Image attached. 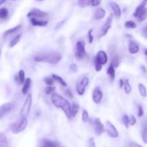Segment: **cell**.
<instances>
[{
    "mask_svg": "<svg viewBox=\"0 0 147 147\" xmlns=\"http://www.w3.org/2000/svg\"><path fill=\"white\" fill-rule=\"evenodd\" d=\"M51 101L56 108L62 109L68 119H71V106L68 100L57 93H53L51 96Z\"/></svg>",
    "mask_w": 147,
    "mask_h": 147,
    "instance_id": "1",
    "label": "cell"
},
{
    "mask_svg": "<svg viewBox=\"0 0 147 147\" xmlns=\"http://www.w3.org/2000/svg\"><path fill=\"white\" fill-rule=\"evenodd\" d=\"M62 58L61 55L57 52H52V53L40 54L36 55L34 57V60L38 63H45L50 64H57L60 61Z\"/></svg>",
    "mask_w": 147,
    "mask_h": 147,
    "instance_id": "2",
    "label": "cell"
},
{
    "mask_svg": "<svg viewBox=\"0 0 147 147\" xmlns=\"http://www.w3.org/2000/svg\"><path fill=\"white\" fill-rule=\"evenodd\" d=\"M27 123H28V121H27V117L22 116L18 121L14 123L11 126V132L14 134H17L23 131L27 128Z\"/></svg>",
    "mask_w": 147,
    "mask_h": 147,
    "instance_id": "3",
    "label": "cell"
},
{
    "mask_svg": "<svg viewBox=\"0 0 147 147\" xmlns=\"http://www.w3.org/2000/svg\"><path fill=\"white\" fill-rule=\"evenodd\" d=\"M87 54L86 52V45L83 41H78L76 42L75 49V56L78 60H83L86 57Z\"/></svg>",
    "mask_w": 147,
    "mask_h": 147,
    "instance_id": "4",
    "label": "cell"
},
{
    "mask_svg": "<svg viewBox=\"0 0 147 147\" xmlns=\"http://www.w3.org/2000/svg\"><path fill=\"white\" fill-rule=\"evenodd\" d=\"M32 102V94L30 93V94L27 95V98L24 100V104H23L21 111H20V116L21 117H22V116L27 117L28 116L29 113H30V109H31Z\"/></svg>",
    "mask_w": 147,
    "mask_h": 147,
    "instance_id": "5",
    "label": "cell"
},
{
    "mask_svg": "<svg viewBox=\"0 0 147 147\" xmlns=\"http://www.w3.org/2000/svg\"><path fill=\"white\" fill-rule=\"evenodd\" d=\"M48 16V13L46 11H43L40 10V9L37 8H33L30 10V12L27 13V17H34L37 19H42L45 17Z\"/></svg>",
    "mask_w": 147,
    "mask_h": 147,
    "instance_id": "6",
    "label": "cell"
},
{
    "mask_svg": "<svg viewBox=\"0 0 147 147\" xmlns=\"http://www.w3.org/2000/svg\"><path fill=\"white\" fill-rule=\"evenodd\" d=\"M112 21H113V14H110L109 17L107 18L106 20V22L104 23L103 26L101 27V30H100V35H99V38L100 37H103L104 36H106L109 30H110L111 27V24H112Z\"/></svg>",
    "mask_w": 147,
    "mask_h": 147,
    "instance_id": "7",
    "label": "cell"
},
{
    "mask_svg": "<svg viewBox=\"0 0 147 147\" xmlns=\"http://www.w3.org/2000/svg\"><path fill=\"white\" fill-rule=\"evenodd\" d=\"M88 78L83 77V79L78 83L76 88H77L78 94L79 96H83V95H84L85 91H86V88L87 87V86L88 85Z\"/></svg>",
    "mask_w": 147,
    "mask_h": 147,
    "instance_id": "8",
    "label": "cell"
},
{
    "mask_svg": "<svg viewBox=\"0 0 147 147\" xmlns=\"http://www.w3.org/2000/svg\"><path fill=\"white\" fill-rule=\"evenodd\" d=\"M106 131L108 135L111 138H118L119 137V132L117 129L115 127L114 125L110 121L106 122Z\"/></svg>",
    "mask_w": 147,
    "mask_h": 147,
    "instance_id": "9",
    "label": "cell"
},
{
    "mask_svg": "<svg viewBox=\"0 0 147 147\" xmlns=\"http://www.w3.org/2000/svg\"><path fill=\"white\" fill-rule=\"evenodd\" d=\"M93 127H94L95 133L97 136H100L104 132V126L100 119H96L93 121Z\"/></svg>",
    "mask_w": 147,
    "mask_h": 147,
    "instance_id": "10",
    "label": "cell"
},
{
    "mask_svg": "<svg viewBox=\"0 0 147 147\" xmlns=\"http://www.w3.org/2000/svg\"><path fill=\"white\" fill-rule=\"evenodd\" d=\"M92 98L96 104H99L103 99V92L99 87H96L92 93Z\"/></svg>",
    "mask_w": 147,
    "mask_h": 147,
    "instance_id": "11",
    "label": "cell"
},
{
    "mask_svg": "<svg viewBox=\"0 0 147 147\" xmlns=\"http://www.w3.org/2000/svg\"><path fill=\"white\" fill-rule=\"evenodd\" d=\"M14 109V104L12 103H7L0 106V119L5 115L9 113Z\"/></svg>",
    "mask_w": 147,
    "mask_h": 147,
    "instance_id": "12",
    "label": "cell"
},
{
    "mask_svg": "<svg viewBox=\"0 0 147 147\" xmlns=\"http://www.w3.org/2000/svg\"><path fill=\"white\" fill-rule=\"evenodd\" d=\"M96 57L97 60L101 63L102 65H106L108 62V55L106 53V52L103 51V50H99L97 53Z\"/></svg>",
    "mask_w": 147,
    "mask_h": 147,
    "instance_id": "13",
    "label": "cell"
},
{
    "mask_svg": "<svg viewBox=\"0 0 147 147\" xmlns=\"http://www.w3.org/2000/svg\"><path fill=\"white\" fill-rule=\"evenodd\" d=\"M110 7L111 8L112 11H113V13L115 15V17H121V8L119 6V4H116L114 1H111Z\"/></svg>",
    "mask_w": 147,
    "mask_h": 147,
    "instance_id": "14",
    "label": "cell"
},
{
    "mask_svg": "<svg viewBox=\"0 0 147 147\" xmlns=\"http://www.w3.org/2000/svg\"><path fill=\"white\" fill-rule=\"evenodd\" d=\"M129 51L131 54H136L139 51V46L136 42L133 40H129Z\"/></svg>",
    "mask_w": 147,
    "mask_h": 147,
    "instance_id": "15",
    "label": "cell"
},
{
    "mask_svg": "<svg viewBox=\"0 0 147 147\" xmlns=\"http://www.w3.org/2000/svg\"><path fill=\"white\" fill-rule=\"evenodd\" d=\"M30 22L32 25L37 26V27H45L48 24V21L46 20H40L34 17H31L30 18Z\"/></svg>",
    "mask_w": 147,
    "mask_h": 147,
    "instance_id": "16",
    "label": "cell"
},
{
    "mask_svg": "<svg viewBox=\"0 0 147 147\" xmlns=\"http://www.w3.org/2000/svg\"><path fill=\"white\" fill-rule=\"evenodd\" d=\"M142 138L144 143L147 144V118L144 120L142 125Z\"/></svg>",
    "mask_w": 147,
    "mask_h": 147,
    "instance_id": "17",
    "label": "cell"
},
{
    "mask_svg": "<svg viewBox=\"0 0 147 147\" xmlns=\"http://www.w3.org/2000/svg\"><path fill=\"white\" fill-rule=\"evenodd\" d=\"M106 11L103 8H98L93 14V18L96 20H100L106 16Z\"/></svg>",
    "mask_w": 147,
    "mask_h": 147,
    "instance_id": "18",
    "label": "cell"
},
{
    "mask_svg": "<svg viewBox=\"0 0 147 147\" xmlns=\"http://www.w3.org/2000/svg\"><path fill=\"white\" fill-rule=\"evenodd\" d=\"M32 83V80L31 78H26L25 81L23 83V87L22 88V93L23 95H27L28 93L29 90H30V88L31 86Z\"/></svg>",
    "mask_w": 147,
    "mask_h": 147,
    "instance_id": "19",
    "label": "cell"
},
{
    "mask_svg": "<svg viewBox=\"0 0 147 147\" xmlns=\"http://www.w3.org/2000/svg\"><path fill=\"white\" fill-rule=\"evenodd\" d=\"M22 28V24H19V25L16 26V27H12V28H11V29H9V30H6V31L4 32V37H7V36L10 35V34L17 32H19L20 30H21Z\"/></svg>",
    "mask_w": 147,
    "mask_h": 147,
    "instance_id": "20",
    "label": "cell"
},
{
    "mask_svg": "<svg viewBox=\"0 0 147 147\" xmlns=\"http://www.w3.org/2000/svg\"><path fill=\"white\" fill-rule=\"evenodd\" d=\"M136 18L137 19L139 22H142L146 20L147 19V8L145 7L141 12L139 13V14L136 17Z\"/></svg>",
    "mask_w": 147,
    "mask_h": 147,
    "instance_id": "21",
    "label": "cell"
},
{
    "mask_svg": "<svg viewBox=\"0 0 147 147\" xmlns=\"http://www.w3.org/2000/svg\"><path fill=\"white\" fill-rule=\"evenodd\" d=\"M147 4V0H143V1L141 2V4H139V6H138L137 7H136V10H135V11L134 12L133 15L135 17H136V16L139 14V12H141V11H142V10L144 9L146 7V5Z\"/></svg>",
    "mask_w": 147,
    "mask_h": 147,
    "instance_id": "22",
    "label": "cell"
},
{
    "mask_svg": "<svg viewBox=\"0 0 147 147\" xmlns=\"http://www.w3.org/2000/svg\"><path fill=\"white\" fill-rule=\"evenodd\" d=\"M107 74L110 76L111 80H114L115 78H116V71H115V67L113 66V64L111 63L109 65V68L107 69Z\"/></svg>",
    "mask_w": 147,
    "mask_h": 147,
    "instance_id": "23",
    "label": "cell"
},
{
    "mask_svg": "<svg viewBox=\"0 0 147 147\" xmlns=\"http://www.w3.org/2000/svg\"><path fill=\"white\" fill-rule=\"evenodd\" d=\"M15 80L18 81L20 83H24L25 81V73L23 70H20L19 71L18 75L15 76Z\"/></svg>",
    "mask_w": 147,
    "mask_h": 147,
    "instance_id": "24",
    "label": "cell"
},
{
    "mask_svg": "<svg viewBox=\"0 0 147 147\" xmlns=\"http://www.w3.org/2000/svg\"><path fill=\"white\" fill-rule=\"evenodd\" d=\"M0 147H9L8 141L4 133H0Z\"/></svg>",
    "mask_w": 147,
    "mask_h": 147,
    "instance_id": "25",
    "label": "cell"
},
{
    "mask_svg": "<svg viewBox=\"0 0 147 147\" xmlns=\"http://www.w3.org/2000/svg\"><path fill=\"white\" fill-rule=\"evenodd\" d=\"M79 110H80V106L78 103H73L71 105V113L72 117H76V115L78 113Z\"/></svg>",
    "mask_w": 147,
    "mask_h": 147,
    "instance_id": "26",
    "label": "cell"
},
{
    "mask_svg": "<svg viewBox=\"0 0 147 147\" xmlns=\"http://www.w3.org/2000/svg\"><path fill=\"white\" fill-rule=\"evenodd\" d=\"M42 147H57V144L55 142H53L48 139H43L42 141Z\"/></svg>",
    "mask_w": 147,
    "mask_h": 147,
    "instance_id": "27",
    "label": "cell"
},
{
    "mask_svg": "<svg viewBox=\"0 0 147 147\" xmlns=\"http://www.w3.org/2000/svg\"><path fill=\"white\" fill-rule=\"evenodd\" d=\"M124 91L126 93V94H130L132 91V87L130 84V82H129V79L125 80V83H124Z\"/></svg>",
    "mask_w": 147,
    "mask_h": 147,
    "instance_id": "28",
    "label": "cell"
},
{
    "mask_svg": "<svg viewBox=\"0 0 147 147\" xmlns=\"http://www.w3.org/2000/svg\"><path fill=\"white\" fill-rule=\"evenodd\" d=\"M52 77L54 78V80H55L56 81L58 82V83H60V85H62L63 86H64V87H66V86H67V83H66V82L65 81V80L63 79V78H61L60 76H57V75L56 74H53L52 75Z\"/></svg>",
    "mask_w": 147,
    "mask_h": 147,
    "instance_id": "29",
    "label": "cell"
},
{
    "mask_svg": "<svg viewBox=\"0 0 147 147\" xmlns=\"http://www.w3.org/2000/svg\"><path fill=\"white\" fill-rule=\"evenodd\" d=\"M9 15V11L5 7H2L0 9V19L1 20H4L7 18Z\"/></svg>",
    "mask_w": 147,
    "mask_h": 147,
    "instance_id": "30",
    "label": "cell"
},
{
    "mask_svg": "<svg viewBox=\"0 0 147 147\" xmlns=\"http://www.w3.org/2000/svg\"><path fill=\"white\" fill-rule=\"evenodd\" d=\"M139 93H140L141 96H143V97H146L147 95V91H146V87L144 86V85L142 84V83H139Z\"/></svg>",
    "mask_w": 147,
    "mask_h": 147,
    "instance_id": "31",
    "label": "cell"
},
{
    "mask_svg": "<svg viewBox=\"0 0 147 147\" xmlns=\"http://www.w3.org/2000/svg\"><path fill=\"white\" fill-rule=\"evenodd\" d=\"M20 39H21V34H17L14 39L11 40L9 43V47H14L20 42Z\"/></svg>",
    "mask_w": 147,
    "mask_h": 147,
    "instance_id": "32",
    "label": "cell"
},
{
    "mask_svg": "<svg viewBox=\"0 0 147 147\" xmlns=\"http://www.w3.org/2000/svg\"><path fill=\"white\" fill-rule=\"evenodd\" d=\"M91 4V0H78V5L81 8L87 7Z\"/></svg>",
    "mask_w": 147,
    "mask_h": 147,
    "instance_id": "33",
    "label": "cell"
},
{
    "mask_svg": "<svg viewBox=\"0 0 147 147\" xmlns=\"http://www.w3.org/2000/svg\"><path fill=\"white\" fill-rule=\"evenodd\" d=\"M124 26L128 29H135L136 27V24L135 22L132 21V20H128L125 22Z\"/></svg>",
    "mask_w": 147,
    "mask_h": 147,
    "instance_id": "34",
    "label": "cell"
},
{
    "mask_svg": "<svg viewBox=\"0 0 147 147\" xmlns=\"http://www.w3.org/2000/svg\"><path fill=\"white\" fill-rule=\"evenodd\" d=\"M94 63H95V70L96 71L99 72L102 70V67H103V65L97 60L96 57H95V60H94Z\"/></svg>",
    "mask_w": 147,
    "mask_h": 147,
    "instance_id": "35",
    "label": "cell"
},
{
    "mask_svg": "<svg viewBox=\"0 0 147 147\" xmlns=\"http://www.w3.org/2000/svg\"><path fill=\"white\" fill-rule=\"evenodd\" d=\"M111 64L113 65L115 67H117L119 65V63H120V60H119V57L118 55L113 56V58H112L111 62Z\"/></svg>",
    "mask_w": 147,
    "mask_h": 147,
    "instance_id": "36",
    "label": "cell"
},
{
    "mask_svg": "<svg viewBox=\"0 0 147 147\" xmlns=\"http://www.w3.org/2000/svg\"><path fill=\"white\" fill-rule=\"evenodd\" d=\"M55 90V88L53 86H47V87L45 88V92L47 95H51Z\"/></svg>",
    "mask_w": 147,
    "mask_h": 147,
    "instance_id": "37",
    "label": "cell"
},
{
    "mask_svg": "<svg viewBox=\"0 0 147 147\" xmlns=\"http://www.w3.org/2000/svg\"><path fill=\"white\" fill-rule=\"evenodd\" d=\"M82 120L84 123L87 122L89 120V114L88 112L86 110H83V113H82Z\"/></svg>",
    "mask_w": 147,
    "mask_h": 147,
    "instance_id": "38",
    "label": "cell"
},
{
    "mask_svg": "<svg viewBox=\"0 0 147 147\" xmlns=\"http://www.w3.org/2000/svg\"><path fill=\"white\" fill-rule=\"evenodd\" d=\"M44 82L47 86H53L54 84V78L53 77H46L44 78Z\"/></svg>",
    "mask_w": 147,
    "mask_h": 147,
    "instance_id": "39",
    "label": "cell"
},
{
    "mask_svg": "<svg viewBox=\"0 0 147 147\" xmlns=\"http://www.w3.org/2000/svg\"><path fill=\"white\" fill-rule=\"evenodd\" d=\"M123 124L125 125V126H126L127 129H129V117L128 116V115L126 114H124L123 116Z\"/></svg>",
    "mask_w": 147,
    "mask_h": 147,
    "instance_id": "40",
    "label": "cell"
},
{
    "mask_svg": "<svg viewBox=\"0 0 147 147\" xmlns=\"http://www.w3.org/2000/svg\"><path fill=\"white\" fill-rule=\"evenodd\" d=\"M137 109H138V116L139 118L142 117L144 114V111L143 107H142L141 105H138L137 106Z\"/></svg>",
    "mask_w": 147,
    "mask_h": 147,
    "instance_id": "41",
    "label": "cell"
},
{
    "mask_svg": "<svg viewBox=\"0 0 147 147\" xmlns=\"http://www.w3.org/2000/svg\"><path fill=\"white\" fill-rule=\"evenodd\" d=\"M64 93L66 96H67V97L69 98L72 99L73 98V92H72L70 89H66V90H65Z\"/></svg>",
    "mask_w": 147,
    "mask_h": 147,
    "instance_id": "42",
    "label": "cell"
},
{
    "mask_svg": "<svg viewBox=\"0 0 147 147\" xmlns=\"http://www.w3.org/2000/svg\"><path fill=\"white\" fill-rule=\"evenodd\" d=\"M136 118H135L134 116L131 115V116L129 117V124H130L131 126H134V125L136 124Z\"/></svg>",
    "mask_w": 147,
    "mask_h": 147,
    "instance_id": "43",
    "label": "cell"
},
{
    "mask_svg": "<svg viewBox=\"0 0 147 147\" xmlns=\"http://www.w3.org/2000/svg\"><path fill=\"white\" fill-rule=\"evenodd\" d=\"M92 32H93V29H91V30H90L88 31V42L90 43V44H91V43H93V34H92Z\"/></svg>",
    "mask_w": 147,
    "mask_h": 147,
    "instance_id": "44",
    "label": "cell"
},
{
    "mask_svg": "<svg viewBox=\"0 0 147 147\" xmlns=\"http://www.w3.org/2000/svg\"><path fill=\"white\" fill-rule=\"evenodd\" d=\"M70 70H71L73 73H76L78 71V66L76 63H72L70 65Z\"/></svg>",
    "mask_w": 147,
    "mask_h": 147,
    "instance_id": "45",
    "label": "cell"
},
{
    "mask_svg": "<svg viewBox=\"0 0 147 147\" xmlns=\"http://www.w3.org/2000/svg\"><path fill=\"white\" fill-rule=\"evenodd\" d=\"M100 2H101V0H91V5L93 7H98V6L100 5Z\"/></svg>",
    "mask_w": 147,
    "mask_h": 147,
    "instance_id": "46",
    "label": "cell"
},
{
    "mask_svg": "<svg viewBox=\"0 0 147 147\" xmlns=\"http://www.w3.org/2000/svg\"><path fill=\"white\" fill-rule=\"evenodd\" d=\"M88 144L90 147H96V143H95V141L93 138H90V139H89Z\"/></svg>",
    "mask_w": 147,
    "mask_h": 147,
    "instance_id": "47",
    "label": "cell"
},
{
    "mask_svg": "<svg viewBox=\"0 0 147 147\" xmlns=\"http://www.w3.org/2000/svg\"><path fill=\"white\" fill-rule=\"evenodd\" d=\"M128 147H143V146L139 145V144L135 143V142H131V143H129V145H128Z\"/></svg>",
    "mask_w": 147,
    "mask_h": 147,
    "instance_id": "48",
    "label": "cell"
},
{
    "mask_svg": "<svg viewBox=\"0 0 147 147\" xmlns=\"http://www.w3.org/2000/svg\"><path fill=\"white\" fill-rule=\"evenodd\" d=\"M124 83H125V80H123V79H120V80H119V86H120L121 88L124 86Z\"/></svg>",
    "mask_w": 147,
    "mask_h": 147,
    "instance_id": "49",
    "label": "cell"
},
{
    "mask_svg": "<svg viewBox=\"0 0 147 147\" xmlns=\"http://www.w3.org/2000/svg\"><path fill=\"white\" fill-rule=\"evenodd\" d=\"M141 69H142V71L144 72V73H146V67H145V66L144 65H141Z\"/></svg>",
    "mask_w": 147,
    "mask_h": 147,
    "instance_id": "50",
    "label": "cell"
},
{
    "mask_svg": "<svg viewBox=\"0 0 147 147\" xmlns=\"http://www.w3.org/2000/svg\"><path fill=\"white\" fill-rule=\"evenodd\" d=\"M143 32H144V35L147 37V26L144 27V29L143 30Z\"/></svg>",
    "mask_w": 147,
    "mask_h": 147,
    "instance_id": "51",
    "label": "cell"
},
{
    "mask_svg": "<svg viewBox=\"0 0 147 147\" xmlns=\"http://www.w3.org/2000/svg\"><path fill=\"white\" fill-rule=\"evenodd\" d=\"M7 1V0H0V6L4 4V3H5Z\"/></svg>",
    "mask_w": 147,
    "mask_h": 147,
    "instance_id": "52",
    "label": "cell"
},
{
    "mask_svg": "<svg viewBox=\"0 0 147 147\" xmlns=\"http://www.w3.org/2000/svg\"><path fill=\"white\" fill-rule=\"evenodd\" d=\"M126 37H131V38L132 36L131 35H129V34H126Z\"/></svg>",
    "mask_w": 147,
    "mask_h": 147,
    "instance_id": "53",
    "label": "cell"
},
{
    "mask_svg": "<svg viewBox=\"0 0 147 147\" xmlns=\"http://www.w3.org/2000/svg\"><path fill=\"white\" fill-rule=\"evenodd\" d=\"M144 53H145V55H146L147 56V49H146V50H145V52H144Z\"/></svg>",
    "mask_w": 147,
    "mask_h": 147,
    "instance_id": "54",
    "label": "cell"
},
{
    "mask_svg": "<svg viewBox=\"0 0 147 147\" xmlns=\"http://www.w3.org/2000/svg\"><path fill=\"white\" fill-rule=\"evenodd\" d=\"M35 1H44V0H35Z\"/></svg>",
    "mask_w": 147,
    "mask_h": 147,
    "instance_id": "55",
    "label": "cell"
},
{
    "mask_svg": "<svg viewBox=\"0 0 147 147\" xmlns=\"http://www.w3.org/2000/svg\"><path fill=\"white\" fill-rule=\"evenodd\" d=\"M0 56H1V49H0Z\"/></svg>",
    "mask_w": 147,
    "mask_h": 147,
    "instance_id": "56",
    "label": "cell"
},
{
    "mask_svg": "<svg viewBox=\"0 0 147 147\" xmlns=\"http://www.w3.org/2000/svg\"><path fill=\"white\" fill-rule=\"evenodd\" d=\"M11 1H16V0H11Z\"/></svg>",
    "mask_w": 147,
    "mask_h": 147,
    "instance_id": "57",
    "label": "cell"
}]
</instances>
